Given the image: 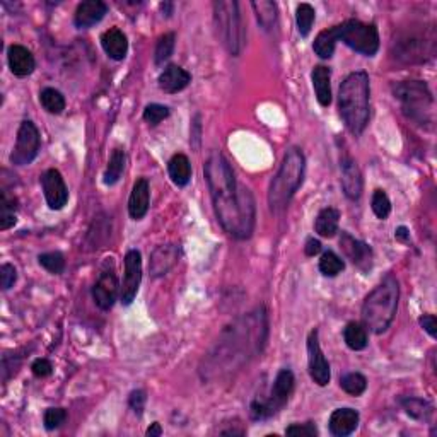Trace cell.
Segmentation results:
<instances>
[{"label": "cell", "instance_id": "f907efd6", "mask_svg": "<svg viewBox=\"0 0 437 437\" xmlns=\"http://www.w3.org/2000/svg\"><path fill=\"white\" fill-rule=\"evenodd\" d=\"M145 434L151 436V437H152V436H161V434H162V429H161L159 424L156 422V424H152V426L147 429V432H145Z\"/></svg>", "mask_w": 437, "mask_h": 437}, {"label": "cell", "instance_id": "484cf974", "mask_svg": "<svg viewBox=\"0 0 437 437\" xmlns=\"http://www.w3.org/2000/svg\"><path fill=\"white\" fill-rule=\"evenodd\" d=\"M168 171L169 178L176 186H186L190 183L191 178V164L188 157L185 154H174V156L168 162Z\"/></svg>", "mask_w": 437, "mask_h": 437}, {"label": "cell", "instance_id": "b9f144b4", "mask_svg": "<svg viewBox=\"0 0 437 437\" xmlns=\"http://www.w3.org/2000/svg\"><path fill=\"white\" fill-rule=\"evenodd\" d=\"M169 116L168 106L162 105H149L144 110V120L149 125H159L162 120H166Z\"/></svg>", "mask_w": 437, "mask_h": 437}, {"label": "cell", "instance_id": "9c48e42d", "mask_svg": "<svg viewBox=\"0 0 437 437\" xmlns=\"http://www.w3.org/2000/svg\"><path fill=\"white\" fill-rule=\"evenodd\" d=\"M294 374L289 369H282L273 381L272 390L266 397L255 398L249 405V415L253 420H266L278 414L289 402L294 391Z\"/></svg>", "mask_w": 437, "mask_h": 437}, {"label": "cell", "instance_id": "ee69618b", "mask_svg": "<svg viewBox=\"0 0 437 437\" xmlns=\"http://www.w3.org/2000/svg\"><path fill=\"white\" fill-rule=\"evenodd\" d=\"M18 280V272L11 263H4L0 266V285L4 290H9Z\"/></svg>", "mask_w": 437, "mask_h": 437}, {"label": "cell", "instance_id": "7bdbcfd3", "mask_svg": "<svg viewBox=\"0 0 437 437\" xmlns=\"http://www.w3.org/2000/svg\"><path fill=\"white\" fill-rule=\"evenodd\" d=\"M285 434L293 436V437H316L318 436V429H316L313 422L293 424L290 427H287Z\"/></svg>", "mask_w": 437, "mask_h": 437}, {"label": "cell", "instance_id": "e575fe53", "mask_svg": "<svg viewBox=\"0 0 437 437\" xmlns=\"http://www.w3.org/2000/svg\"><path fill=\"white\" fill-rule=\"evenodd\" d=\"M314 19H316V12L313 9V6H310V4H299L297 9H295V24H297L299 35H301L302 38L310 36L311 29H313Z\"/></svg>", "mask_w": 437, "mask_h": 437}, {"label": "cell", "instance_id": "681fc988", "mask_svg": "<svg viewBox=\"0 0 437 437\" xmlns=\"http://www.w3.org/2000/svg\"><path fill=\"white\" fill-rule=\"evenodd\" d=\"M395 238L397 239H399V241H409V238H410V232H409V229L407 227H398L397 231H395Z\"/></svg>", "mask_w": 437, "mask_h": 437}, {"label": "cell", "instance_id": "d6a6232c", "mask_svg": "<svg viewBox=\"0 0 437 437\" xmlns=\"http://www.w3.org/2000/svg\"><path fill=\"white\" fill-rule=\"evenodd\" d=\"M125 162H127V156H125L123 149H115L113 154H111V157H110V162H108L105 176H103V181H105V185L111 186V185H115V183L120 181V178H122V173L125 169Z\"/></svg>", "mask_w": 437, "mask_h": 437}, {"label": "cell", "instance_id": "4fadbf2b", "mask_svg": "<svg viewBox=\"0 0 437 437\" xmlns=\"http://www.w3.org/2000/svg\"><path fill=\"white\" fill-rule=\"evenodd\" d=\"M142 280V256L137 249H130L125 255V277L122 284V302L125 306L132 305L139 293Z\"/></svg>", "mask_w": 437, "mask_h": 437}, {"label": "cell", "instance_id": "74e56055", "mask_svg": "<svg viewBox=\"0 0 437 437\" xmlns=\"http://www.w3.org/2000/svg\"><path fill=\"white\" fill-rule=\"evenodd\" d=\"M174 45H176V35H174V33H168V35L161 36L156 45V52H154V62H156V65L164 64V62L173 55Z\"/></svg>", "mask_w": 437, "mask_h": 437}, {"label": "cell", "instance_id": "7a4b0ae2", "mask_svg": "<svg viewBox=\"0 0 437 437\" xmlns=\"http://www.w3.org/2000/svg\"><path fill=\"white\" fill-rule=\"evenodd\" d=\"M268 333L265 307H258L243 318L232 322L220 333L214 348L203 359L202 374L207 380L238 371L243 364L261 352Z\"/></svg>", "mask_w": 437, "mask_h": 437}, {"label": "cell", "instance_id": "e0dca14e", "mask_svg": "<svg viewBox=\"0 0 437 437\" xmlns=\"http://www.w3.org/2000/svg\"><path fill=\"white\" fill-rule=\"evenodd\" d=\"M178 258H180V248L176 244H162L157 246L151 255V273L154 277H162L178 263Z\"/></svg>", "mask_w": 437, "mask_h": 437}, {"label": "cell", "instance_id": "c3c4849f", "mask_svg": "<svg viewBox=\"0 0 437 437\" xmlns=\"http://www.w3.org/2000/svg\"><path fill=\"white\" fill-rule=\"evenodd\" d=\"M319 251H322V243H319L318 239L311 238V239H307V241H306L305 253H306L307 256H314V255H318Z\"/></svg>", "mask_w": 437, "mask_h": 437}, {"label": "cell", "instance_id": "6da1fadb", "mask_svg": "<svg viewBox=\"0 0 437 437\" xmlns=\"http://www.w3.org/2000/svg\"><path fill=\"white\" fill-rule=\"evenodd\" d=\"M203 173L210 190L215 217L224 231L236 239L251 238L256 220L251 191L236 181L231 164L220 152L210 154Z\"/></svg>", "mask_w": 437, "mask_h": 437}, {"label": "cell", "instance_id": "f546056e", "mask_svg": "<svg viewBox=\"0 0 437 437\" xmlns=\"http://www.w3.org/2000/svg\"><path fill=\"white\" fill-rule=\"evenodd\" d=\"M16 212H18V198L11 195L6 188L2 190V198H0V229L7 231L16 224Z\"/></svg>", "mask_w": 437, "mask_h": 437}, {"label": "cell", "instance_id": "836d02e7", "mask_svg": "<svg viewBox=\"0 0 437 437\" xmlns=\"http://www.w3.org/2000/svg\"><path fill=\"white\" fill-rule=\"evenodd\" d=\"M40 103L48 113L60 115L65 110V98L60 91L53 89V87H47L40 93Z\"/></svg>", "mask_w": 437, "mask_h": 437}, {"label": "cell", "instance_id": "60d3db41", "mask_svg": "<svg viewBox=\"0 0 437 437\" xmlns=\"http://www.w3.org/2000/svg\"><path fill=\"white\" fill-rule=\"evenodd\" d=\"M67 420V412L64 409H48L43 415V424L47 431H55L62 427Z\"/></svg>", "mask_w": 437, "mask_h": 437}, {"label": "cell", "instance_id": "277c9868", "mask_svg": "<svg viewBox=\"0 0 437 437\" xmlns=\"http://www.w3.org/2000/svg\"><path fill=\"white\" fill-rule=\"evenodd\" d=\"M399 285L395 276H386L381 284L365 297L362 305V322L373 333H385L393 323L398 310Z\"/></svg>", "mask_w": 437, "mask_h": 437}, {"label": "cell", "instance_id": "ac0fdd59", "mask_svg": "<svg viewBox=\"0 0 437 437\" xmlns=\"http://www.w3.org/2000/svg\"><path fill=\"white\" fill-rule=\"evenodd\" d=\"M108 6L101 0H87L77 6L76 16H74V23L77 28L87 29L94 24H98L99 21L106 16Z\"/></svg>", "mask_w": 437, "mask_h": 437}, {"label": "cell", "instance_id": "5bb4252c", "mask_svg": "<svg viewBox=\"0 0 437 437\" xmlns=\"http://www.w3.org/2000/svg\"><path fill=\"white\" fill-rule=\"evenodd\" d=\"M41 186H43L45 200H47L48 207L52 210H60L67 205V200H69V190L64 181L60 171L57 169H48L41 176Z\"/></svg>", "mask_w": 437, "mask_h": 437}, {"label": "cell", "instance_id": "ffe728a7", "mask_svg": "<svg viewBox=\"0 0 437 437\" xmlns=\"http://www.w3.org/2000/svg\"><path fill=\"white\" fill-rule=\"evenodd\" d=\"M359 412L353 409H339L331 414L330 422V432L336 437H347L352 432H356V429L359 427Z\"/></svg>", "mask_w": 437, "mask_h": 437}, {"label": "cell", "instance_id": "52a82bcc", "mask_svg": "<svg viewBox=\"0 0 437 437\" xmlns=\"http://www.w3.org/2000/svg\"><path fill=\"white\" fill-rule=\"evenodd\" d=\"M395 98L402 103L403 113L417 123L432 120V94L426 82L403 81L393 86Z\"/></svg>", "mask_w": 437, "mask_h": 437}, {"label": "cell", "instance_id": "603a6c76", "mask_svg": "<svg viewBox=\"0 0 437 437\" xmlns=\"http://www.w3.org/2000/svg\"><path fill=\"white\" fill-rule=\"evenodd\" d=\"M149 210V181L145 178L135 181L130 198H128V214L132 219L140 220Z\"/></svg>", "mask_w": 437, "mask_h": 437}, {"label": "cell", "instance_id": "3957f363", "mask_svg": "<svg viewBox=\"0 0 437 437\" xmlns=\"http://www.w3.org/2000/svg\"><path fill=\"white\" fill-rule=\"evenodd\" d=\"M369 76L365 72H352L345 77L339 91V110L345 127L353 135H361L369 123Z\"/></svg>", "mask_w": 437, "mask_h": 437}, {"label": "cell", "instance_id": "f35d334b", "mask_svg": "<svg viewBox=\"0 0 437 437\" xmlns=\"http://www.w3.org/2000/svg\"><path fill=\"white\" fill-rule=\"evenodd\" d=\"M38 261L45 270H48L50 273H55V276H58V273H62L65 270V258L58 251L43 253V255L38 256Z\"/></svg>", "mask_w": 437, "mask_h": 437}, {"label": "cell", "instance_id": "d4e9b609", "mask_svg": "<svg viewBox=\"0 0 437 437\" xmlns=\"http://www.w3.org/2000/svg\"><path fill=\"white\" fill-rule=\"evenodd\" d=\"M311 81H313V87L316 93V99L322 106H330L331 103V72L328 67L318 65L314 67L311 72Z\"/></svg>", "mask_w": 437, "mask_h": 437}, {"label": "cell", "instance_id": "7402d4cb", "mask_svg": "<svg viewBox=\"0 0 437 437\" xmlns=\"http://www.w3.org/2000/svg\"><path fill=\"white\" fill-rule=\"evenodd\" d=\"M157 82H159V87L162 91H164V93L176 94L190 84L191 76L188 72H186L185 69H181V67L168 65L161 72V76H159V79H157Z\"/></svg>", "mask_w": 437, "mask_h": 437}, {"label": "cell", "instance_id": "5b68a950", "mask_svg": "<svg viewBox=\"0 0 437 437\" xmlns=\"http://www.w3.org/2000/svg\"><path fill=\"white\" fill-rule=\"evenodd\" d=\"M306 171V157L301 149L293 147L285 152L282 159L280 168H278L277 176L273 178L272 185L268 190V205L270 210L278 212L285 210L290 200L302 185Z\"/></svg>", "mask_w": 437, "mask_h": 437}, {"label": "cell", "instance_id": "f1b7e54d", "mask_svg": "<svg viewBox=\"0 0 437 437\" xmlns=\"http://www.w3.org/2000/svg\"><path fill=\"white\" fill-rule=\"evenodd\" d=\"M344 340L351 351H364L368 347V328L357 322L348 323L344 330Z\"/></svg>", "mask_w": 437, "mask_h": 437}, {"label": "cell", "instance_id": "d6986e66", "mask_svg": "<svg viewBox=\"0 0 437 437\" xmlns=\"http://www.w3.org/2000/svg\"><path fill=\"white\" fill-rule=\"evenodd\" d=\"M342 188L344 193L351 200H359L362 195V174L357 162L351 159V157H344L342 159Z\"/></svg>", "mask_w": 437, "mask_h": 437}, {"label": "cell", "instance_id": "4316f807", "mask_svg": "<svg viewBox=\"0 0 437 437\" xmlns=\"http://www.w3.org/2000/svg\"><path fill=\"white\" fill-rule=\"evenodd\" d=\"M339 220L340 212L333 207H327L318 214L314 222V229L322 238H333L339 231Z\"/></svg>", "mask_w": 437, "mask_h": 437}, {"label": "cell", "instance_id": "bcb514c9", "mask_svg": "<svg viewBox=\"0 0 437 437\" xmlns=\"http://www.w3.org/2000/svg\"><path fill=\"white\" fill-rule=\"evenodd\" d=\"M31 371L36 378H48L53 373V365L48 359H36L33 362Z\"/></svg>", "mask_w": 437, "mask_h": 437}, {"label": "cell", "instance_id": "7dc6e473", "mask_svg": "<svg viewBox=\"0 0 437 437\" xmlns=\"http://www.w3.org/2000/svg\"><path fill=\"white\" fill-rule=\"evenodd\" d=\"M419 323H420V327H422L424 330H426L429 335L432 336V339H436V336H437V319H436L434 314L420 316Z\"/></svg>", "mask_w": 437, "mask_h": 437}, {"label": "cell", "instance_id": "ab89813d", "mask_svg": "<svg viewBox=\"0 0 437 437\" xmlns=\"http://www.w3.org/2000/svg\"><path fill=\"white\" fill-rule=\"evenodd\" d=\"M371 207H373L374 215H376L378 219H381V220L388 219V215L391 212V202H390L388 195H386L385 191H382V190L374 191L373 200H371Z\"/></svg>", "mask_w": 437, "mask_h": 437}, {"label": "cell", "instance_id": "8d00e7d4", "mask_svg": "<svg viewBox=\"0 0 437 437\" xmlns=\"http://www.w3.org/2000/svg\"><path fill=\"white\" fill-rule=\"evenodd\" d=\"M345 268L344 260L336 253L327 251L323 253L322 260H319V272L324 277H336Z\"/></svg>", "mask_w": 437, "mask_h": 437}, {"label": "cell", "instance_id": "d590c367", "mask_svg": "<svg viewBox=\"0 0 437 437\" xmlns=\"http://www.w3.org/2000/svg\"><path fill=\"white\" fill-rule=\"evenodd\" d=\"M340 386L345 393L352 395V397H361L368 388V380L361 373H348L340 380Z\"/></svg>", "mask_w": 437, "mask_h": 437}, {"label": "cell", "instance_id": "83f0119b", "mask_svg": "<svg viewBox=\"0 0 437 437\" xmlns=\"http://www.w3.org/2000/svg\"><path fill=\"white\" fill-rule=\"evenodd\" d=\"M402 405L403 410L419 422H431L434 417V407L422 398H405L402 399Z\"/></svg>", "mask_w": 437, "mask_h": 437}, {"label": "cell", "instance_id": "816d5d0a", "mask_svg": "<svg viewBox=\"0 0 437 437\" xmlns=\"http://www.w3.org/2000/svg\"><path fill=\"white\" fill-rule=\"evenodd\" d=\"M161 11L164 12L166 16H171L173 14V4H169V2H164V4H161Z\"/></svg>", "mask_w": 437, "mask_h": 437}, {"label": "cell", "instance_id": "8fae6325", "mask_svg": "<svg viewBox=\"0 0 437 437\" xmlns=\"http://www.w3.org/2000/svg\"><path fill=\"white\" fill-rule=\"evenodd\" d=\"M40 132L36 128V125L33 122L21 123L18 130V139H16V145L12 149L11 154V162L16 166H28L36 159L40 152Z\"/></svg>", "mask_w": 437, "mask_h": 437}, {"label": "cell", "instance_id": "8992f818", "mask_svg": "<svg viewBox=\"0 0 437 437\" xmlns=\"http://www.w3.org/2000/svg\"><path fill=\"white\" fill-rule=\"evenodd\" d=\"M214 21L224 47L232 57H238L244 45V26L239 14V4L234 0L214 2Z\"/></svg>", "mask_w": 437, "mask_h": 437}, {"label": "cell", "instance_id": "cb8c5ba5", "mask_svg": "<svg viewBox=\"0 0 437 437\" xmlns=\"http://www.w3.org/2000/svg\"><path fill=\"white\" fill-rule=\"evenodd\" d=\"M101 47L106 52V55L113 60H123L128 52L127 36L120 29H108L101 36Z\"/></svg>", "mask_w": 437, "mask_h": 437}, {"label": "cell", "instance_id": "f6af8a7d", "mask_svg": "<svg viewBox=\"0 0 437 437\" xmlns=\"http://www.w3.org/2000/svg\"><path fill=\"white\" fill-rule=\"evenodd\" d=\"M145 402H147V395H145V391L142 390L132 391L130 397H128V405H130V409L135 412L137 415H142Z\"/></svg>", "mask_w": 437, "mask_h": 437}, {"label": "cell", "instance_id": "44dd1931", "mask_svg": "<svg viewBox=\"0 0 437 437\" xmlns=\"http://www.w3.org/2000/svg\"><path fill=\"white\" fill-rule=\"evenodd\" d=\"M7 62H9L11 72L18 77L29 76L36 67L33 53L23 45H12L9 52H7Z\"/></svg>", "mask_w": 437, "mask_h": 437}, {"label": "cell", "instance_id": "1f68e13d", "mask_svg": "<svg viewBox=\"0 0 437 437\" xmlns=\"http://www.w3.org/2000/svg\"><path fill=\"white\" fill-rule=\"evenodd\" d=\"M253 11L256 14V21L263 29H272L277 24V4L268 0H256L251 2Z\"/></svg>", "mask_w": 437, "mask_h": 437}, {"label": "cell", "instance_id": "30bf717a", "mask_svg": "<svg viewBox=\"0 0 437 437\" xmlns=\"http://www.w3.org/2000/svg\"><path fill=\"white\" fill-rule=\"evenodd\" d=\"M336 38L344 41L353 52L365 57H374L380 50V33L374 24H365L362 21L348 19L336 24Z\"/></svg>", "mask_w": 437, "mask_h": 437}, {"label": "cell", "instance_id": "4dcf8cb0", "mask_svg": "<svg viewBox=\"0 0 437 437\" xmlns=\"http://www.w3.org/2000/svg\"><path fill=\"white\" fill-rule=\"evenodd\" d=\"M336 41H339V38H336L335 26L323 29V31L319 33L314 40V45H313L314 53L319 58H324V60H327V58H331L333 53H335Z\"/></svg>", "mask_w": 437, "mask_h": 437}, {"label": "cell", "instance_id": "9a60e30c", "mask_svg": "<svg viewBox=\"0 0 437 437\" xmlns=\"http://www.w3.org/2000/svg\"><path fill=\"white\" fill-rule=\"evenodd\" d=\"M340 248L344 249V253L352 260V263L361 268L362 272H369L373 266V249L368 243L364 241L356 239L348 232H342L340 236Z\"/></svg>", "mask_w": 437, "mask_h": 437}, {"label": "cell", "instance_id": "2e32d148", "mask_svg": "<svg viewBox=\"0 0 437 437\" xmlns=\"http://www.w3.org/2000/svg\"><path fill=\"white\" fill-rule=\"evenodd\" d=\"M116 295H118V278L113 272L106 270L93 287V299L96 306L103 311H110L115 305Z\"/></svg>", "mask_w": 437, "mask_h": 437}, {"label": "cell", "instance_id": "ba28073f", "mask_svg": "<svg viewBox=\"0 0 437 437\" xmlns=\"http://www.w3.org/2000/svg\"><path fill=\"white\" fill-rule=\"evenodd\" d=\"M393 53L398 60L405 64H420L436 53V33L434 29H415L402 33L393 41Z\"/></svg>", "mask_w": 437, "mask_h": 437}, {"label": "cell", "instance_id": "7c38bea8", "mask_svg": "<svg viewBox=\"0 0 437 437\" xmlns=\"http://www.w3.org/2000/svg\"><path fill=\"white\" fill-rule=\"evenodd\" d=\"M307 368H310V376L318 386H327L330 382V364L319 347L318 330H311L307 336Z\"/></svg>", "mask_w": 437, "mask_h": 437}]
</instances>
